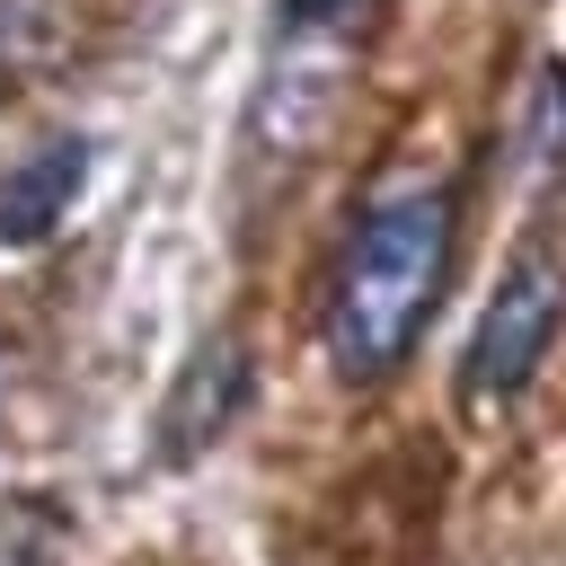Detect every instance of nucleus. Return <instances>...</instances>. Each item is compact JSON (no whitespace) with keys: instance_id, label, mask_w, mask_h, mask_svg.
Masks as SVG:
<instances>
[{"instance_id":"1","label":"nucleus","mask_w":566,"mask_h":566,"mask_svg":"<svg viewBox=\"0 0 566 566\" xmlns=\"http://www.w3.org/2000/svg\"><path fill=\"white\" fill-rule=\"evenodd\" d=\"M451 230H460V203L451 186H398L363 212V230L345 239V265L327 283V363L345 380H389L442 283H451Z\"/></svg>"},{"instance_id":"2","label":"nucleus","mask_w":566,"mask_h":566,"mask_svg":"<svg viewBox=\"0 0 566 566\" xmlns=\"http://www.w3.org/2000/svg\"><path fill=\"white\" fill-rule=\"evenodd\" d=\"M557 327H566V256H557L548 239H522L513 265L495 274L478 327H469V354H460V407H469V416L513 407V398L539 380Z\"/></svg>"},{"instance_id":"3","label":"nucleus","mask_w":566,"mask_h":566,"mask_svg":"<svg viewBox=\"0 0 566 566\" xmlns=\"http://www.w3.org/2000/svg\"><path fill=\"white\" fill-rule=\"evenodd\" d=\"M80 186H88V142H35L27 159H9L0 168V248L53 239V221L71 212Z\"/></svg>"},{"instance_id":"4","label":"nucleus","mask_w":566,"mask_h":566,"mask_svg":"<svg viewBox=\"0 0 566 566\" xmlns=\"http://www.w3.org/2000/svg\"><path fill=\"white\" fill-rule=\"evenodd\" d=\"M239 398H248V363H239V345H230V336H212V345L186 363V380H177V398H168V416H159L168 460H195V451L239 416Z\"/></svg>"},{"instance_id":"5","label":"nucleus","mask_w":566,"mask_h":566,"mask_svg":"<svg viewBox=\"0 0 566 566\" xmlns=\"http://www.w3.org/2000/svg\"><path fill=\"white\" fill-rule=\"evenodd\" d=\"M53 539H62V522H53L35 495L0 513V566H44V557H53Z\"/></svg>"},{"instance_id":"6","label":"nucleus","mask_w":566,"mask_h":566,"mask_svg":"<svg viewBox=\"0 0 566 566\" xmlns=\"http://www.w3.org/2000/svg\"><path fill=\"white\" fill-rule=\"evenodd\" d=\"M363 0H283V27L292 35H318V27H345Z\"/></svg>"},{"instance_id":"7","label":"nucleus","mask_w":566,"mask_h":566,"mask_svg":"<svg viewBox=\"0 0 566 566\" xmlns=\"http://www.w3.org/2000/svg\"><path fill=\"white\" fill-rule=\"evenodd\" d=\"M0 363H9V354H0Z\"/></svg>"}]
</instances>
